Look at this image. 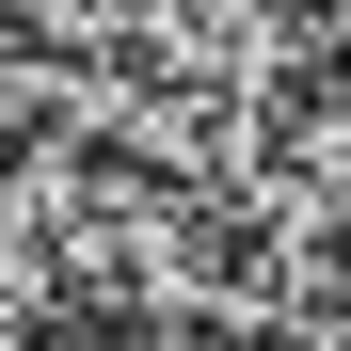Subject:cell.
Here are the masks:
<instances>
[{"instance_id": "6da1fadb", "label": "cell", "mask_w": 351, "mask_h": 351, "mask_svg": "<svg viewBox=\"0 0 351 351\" xmlns=\"http://www.w3.org/2000/svg\"><path fill=\"white\" fill-rule=\"evenodd\" d=\"M304 32H319L304 0H144V16H128V48L160 64V96L240 112V128L304 96Z\"/></svg>"}]
</instances>
